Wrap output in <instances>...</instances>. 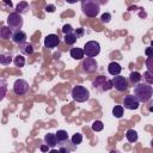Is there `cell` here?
<instances>
[{"instance_id":"cell-1","label":"cell","mask_w":153,"mask_h":153,"mask_svg":"<svg viewBox=\"0 0 153 153\" xmlns=\"http://www.w3.org/2000/svg\"><path fill=\"white\" fill-rule=\"evenodd\" d=\"M134 96L140 103H147L148 100H151L153 96V87L147 82L146 84L137 82L134 86Z\"/></svg>"},{"instance_id":"cell-2","label":"cell","mask_w":153,"mask_h":153,"mask_svg":"<svg viewBox=\"0 0 153 153\" xmlns=\"http://www.w3.org/2000/svg\"><path fill=\"white\" fill-rule=\"evenodd\" d=\"M81 11L86 17L94 18L100 11V4L98 0H81Z\"/></svg>"},{"instance_id":"cell-3","label":"cell","mask_w":153,"mask_h":153,"mask_svg":"<svg viewBox=\"0 0 153 153\" xmlns=\"http://www.w3.org/2000/svg\"><path fill=\"white\" fill-rule=\"evenodd\" d=\"M72 98L78 103H84L90 99V91L81 85H76L72 88Z\"/></svg>"},{"instance_id":"cell-4","label":"cell","mask_w":153,"mask_h":153,"mask_svg":"<svg viewBox=\"0 0 153 153\" xmlns=\"http://www.w3.org/2000/svg\"><path fill=\"white\" fill-rule=\"evenodd\" d=\"M92 86L99 92H105L112 88V82L110 79L105 78L104 75H99L92 81Z\"/></svg>"},{"instance_id":"cell-5","label":"cell","mask_w":153,"mask_h":153,"mask_svg":"<svg viewBox=\"0 0 153 153\" xmlns=\"http://www.w3.org/2000/svg\"><path fill=\"white\" fill-rule=\"evenodd\" d=\"M23 17L22 14L17 13V12H12L8 14L7 17V26L12 30V31H16V30H20L22 26H23Z\"/></svg>"},{"instance_id":"cell-6","label":"cell","mask_w":153,"mask_h":153,"mask_svg":"<svg viewBox=\"0 0 153 153\" xmlns=\"http://www.w3.org/2000/svg\"><path fill=\"white\" fill-rule=\"evenodd\" d=\"M84 55L87 57H96L100 53V44L97 41H88L84 45Z\"/></svg>"},{"instance_id":"cell-7","label":"cell","mask_w":153,"mask_h":153,"mask_svg":"<svg viewBox=\"0 0 153 153\" xmlns=\"http://www.w3.org/2000/svg\"><path fill=\"white\" fill-rule=\"evenodd\" d=\"M13 91L17 96H24L29 92V82L24 79H17L13 84Z\"/></svg>"},{"instance_id":"cell-8","label":"cell","mask_w":153,"mask_h":153,"mask_svg":"<svg viewBox=\"0 0 153 153\" xmlns=\"http://www.w3.org/2000/svg\"><path fill=\"white\" fill-rule=\"evenodd\" d=\"M111 82H112V87H115L120 92H123V91H126L128 88V80L124 76L120 75V74L118 75H114Z\"/></svg>"},{"instance_id":"cell-9","label":"cell","mask_w":153,"mask_h":153,"mask_svg":"<svg viewBox=\"0 0 153 153\" xmlns=\"http://www.w3.org/2000/svg\"><path fill=\"white\" fill-rule=\"evenodd\" d=\"M97 61L93 57H86L85 60H82L81 62V69L86 73H93L97 71Z\"/></svg>"},{"instance_id":"cell-10","label":"cell","mask_w":153,"mask_h":153,"mask_svg":"<svg viewBox=\"0 0 153 153\" xmlns=\"http://www.w3.org/2000/svg\"><path fill=\"white\" fill-rule=\"evenodd\" d=\"M123 105L128 110H136L140 105V102L136 99V97L134 94H128L123 99Z\"/></svg>"},{"instance_id":"cell-11","label":"cell","mask_w":153,"mask_h":153,"mask_svg":"<svg viewBox=\"0 0 153 153\" xmlns=\"http://www.w3.org/2000/svg\"><path fill=\"white\" fill-rule=\"evenodd\" d=\"M59 43H60V38L55 33H50V35H47L44 37V45H45V48L53 49V48L57 47Z\"/></svg>"},{"instance_id":"cell-12","label":"cell","mask_w":153,"mask_h":153,"mask_svg":"<svg viewBox=\"0 0 153 153\" xmlns=\"http://www.w3.org/2000/svg\"><path fill=\"white\" fill-rule=\"evenodd\" d=\"M57 146H59V152H61V153H68V152L76 149V146L74 143H72V141L69 139L63 141V142L57 143Z\"/></svg>"},{"instance_id":"cell-13","label":"cell","mask_w":153,"mask_h":153,"mask_svg":"<svg viewBox=\"0 0 153 153\" xmlns=\"http://www.w3.org/2000/svg\"><path fill=\"white\" fill-rule=\"evenodd\" d=\"M11 38H12L13 43L20 44L23 42H26V33L24 31H22V30H16V31H12Z\"/></svg>"},{"instance_id":"cell-14","label":"cell","mask_w":153,"mask_h":153,"mask_svg":"<svg viewBox=\"0 0 153 153\" xmlns=\"http://www.w3.org/2000/svg\"><path fill=\"white\" fill-rule=\"evenodd\" d=\"M19 50L23 55H32L33 54V45L29 42H23L19 44Z\"/></svg>"},{"instance_id":"cell-15","label":"cell","mask_w":153,"mask_h":153,"mask_svg":"<svg viewBox=\"0 0 153 153\" xmlns=\"http://www.w3.org/2000/svg\"><path fill=\"white\" fill-rule=\"evenodd\" d=\"M121 71H122V67H121V65L120 63H117V62H110L109 65H108V72H109V74H111V75H118L120 73H121Z\"/></svg>"},{"instance_id":"cell-16","label":"cell","mask_w":153,"mask_h":153,"mask_svg":"<svg viewBox=\"0 0 153 153\" xmlns=\"http://www.w3.org/2000/svg\"><path fill=\"white\" fill-rule=\"evenodd\" d=\"M44 142H45V145L49 146V148H54V147L57 145V140H56L55 134H54V133H48V134H45V136H44Z\"/></svg>"},{"instance_id":"cell-17","label":"cell","mask_w":153,"mask_h":153,"mask_svg":"<svg viewBox=\"0 0 153 153\" xmlns=\"http://www.w3.org/2000/svg\"><path fill=\"white\" fill-rule=\"evenodd\" d=\"M29 10H30V5H29L27 1H20L16 6V12L19 13V14H24V13L29 12Z\"/></svg>"},{"instance_id":"cell-18","label":"cell","mask_w":153,"mask_h":153,"mask_svg":"<svg viewBox=\"0 0 153 153\" xmlns=\"http://www.w3.org/2000/svg\"><path fill=\"white\" fill-rule=\"evenodd\" d=\"M69 54L71 57H73L74 60H81L84 57V50L81 48H72Z\"/></svg>"},{"instance_id":"cell-19","label":"cell","mask_w":153,"mask_h":153,"mask_svg":"<svg viewBox=\"0 0 153 153\" xmlns=\"http://www.w3.org/2000/svg\"><path fill=\"white\" fill-rule=\"evenodd\" d=\"M13 56L11 53H5V54H0V65L2 66H7L12 62Z\"/></svg>"},{"instance_id":"cell-20","label":"cell","mask_w":153,"mask_h":153,"mask_svg":"<svg viewBox=\"0 0 153 153\" xmlns=\"http://www.w3.org/2000/svg\"><path fill=\"white\" fill-rule=\"evenodd\" d=\"M55 136H56V140H57V143H60V142H63V141H66V140H68L69 137H68V133L66 131V130H57L56 133H55Z\"/></svg>"},{"instance_id":"cell-21","label":"cell","mask_w":153,"mask_h":153,"mask_svg":"<svg viewBox=\"0 0 153 153\" xmlns=\"http://www.w3.org/2000/svg\"><path fill=\"white\" fill-rule=\"evenodd\" d=\"M7 92V81L2 78H0V100H2Z\"/></svg>"},{"instance_id":"cell-22","label":"cell","mask_w":153,"mask_h":153,"mask_svg":"<svg viewBox=\"0 0 153 153\" xmlns=\"http://www.w3.org/2000/svg\"><path fill=\"white\" fill-rule=\"evenodd\" d=\"M126 137L129 142H136L137 141V133L134 129H128L126 133Z\"/></svg>"},{"instance_id":"cell-23","label":"cell","mask_w":153,"mask_h":153,"mask_svg":"<svg viewBox=\"0 0 153 153\" xmlns=\"http://www.w3.org/2000/svg\"><path fill=\"white\" fill-rule=\"evenodd\" d=\"M63 39H65V43H66V44L73 45V44L76 42L78 38H76V36H75L73 32H69V33H66V35H65V38H63Z\"/></svg>"},{"instance_id":"cell-24","label":"cell","mask_w":153,"mask_h":153,"mask_svg":"<svg viewBox=\"0 0 153 153\" xmlns=\"http://www.w3.org/2000/svg\"><path fill=\"white\" fill-rule=\"evenodd\" d=\"M13 63H14V66L16 67H19V68H22V67H24V65H25V57L23 56V55H16L14 57H13Z\"/></svg>"},{"instance_id":"cell-25","label":"cell","mask_w":153,"mask_h":153,"mask_svg":"<svg viewBox=\"0 0 153 153\" xmlns=\"http://www.w3.org/2000/svg\"><path fill=\"white\" fill-rule=\"evenodd\" d=\"M141 79H142V75L139 73V72H131L130 74H129V81L131 82V84H137V82H140L141 81Z\"/></svg>"},{"instance_id":"cell-26","label":"cell","mask_w":153,"mask_h":153,"mask_svg":"<svg viewBox=\"0 0 153 153\" xmlns=\"http://www.w3.org/2000/svg\"><path fill=\"white\" fill-rule=\"evenodd\" d=\"M12 35V30L8 27V26H2L1 30H0V38L2 39H7L10 38Z\"/></svg>"},{"instance_id":"cell-27","label":"cell","mask_w":153,"mask_h":153,"mask_svg":"<svg viewBox=\"0 0 153 153\" xmlns=\"http://www.w3.org/2000/svg\"><path fill=\"white\" fill-rule=\"evenodd\" d=\"M112 115L116 118H121L123 116V106L122 105H115L112 109Z\"/></svg>"},{"instance_id":"cell-28","label":"cell","mask_w":153,"mask_h":153,"mask_svg":"<svg viewBox=\"0 0 153 153\" xmlns=\"http://www.w3.org/2000/svg\"><path fill=\"white\" fill-rule=\"evenodd\" d=\"M91 128H92L93 131H100V130H103L104 124H103L102 121H94V122L91 124Z\"/></svg>"},{"instance_id":"cell-29","label":"cell","mask_w":153,"mask_h":153,"mask_svg":"<svg viewBox=\"0 0 153 153\" xmlns=\"http://www.w3.org/2000/svg\"><path fill=\"white\" fill-rule=\"evenodd\" d=\"M71 141H72V143H74L75 146H78V145L81 143V141H82V135H81L80 133H75V134L71 137Z\"/></svg>"},{"instance_id":"cell-30","label":"cell","mask_w":153,"mask_h":153,"mask_svg":"<svg viewBox=\"0 0 153 153\" xmlns=\"http://www.w3.org/2000/svg\"><path fill=\"white\" fill-rule=\"evenodd\" d=\"M143 79L146 80V82L147 84H149V85H152V82H153V74L151 73V72H145L143 73Z\"/></svg>"},{"instance_id":"cell-31","label":"cell","mask_w":153,"mask_h":153,"mask_svg":"<svg viewBox=\"0 0 153 153\" xmlns=\"http://www.w3.org/2000/svg\"><path fill=\"white\" fill-rule=\"evenodd\" d=\"M100 20H102L103 23H109V22L111 20V14H110V13H108V12L103 13V14H102V17H100Z\"/></svg>"},{"instance_id":"cell-32","label":"cell","mask_w":153,"mask_h":153,"mask_svg":"<svg viewBox=\"0 0 153 153\" xmlns=\"http://www.w3.org/2000/svg\"><path fill=\"white\" fill-rule=\"evenodd\" d=\"M62 32L66 35V33H69V32H73V27H72V25H69V24H65L63 26H62Z\"/></svg>"},{"instance_id":"cell-33","label":"cell","mask_w":153,"mask_h":153,"mask_svg":"<svg viewBox=\"0 0 153 153\" xmlns=\"http://www.w3.org/2000/svg\"><path fill=\"white\" fill-rule=\"evenodd\" d=\"M73 33L76 36V38H79V37L84 36L85 31H84V29H82V27H78V29H75V30H74V32H73Z\"/></svg>"},{"instance_id":"cell-34","label":"cell","mask_w":153,"mask_h":153,"mask_svg":"<svg viewBox=\"0 0 153 153\" xmlns=\"http://www.w3.org/2000/svg\"><path fill=\"white\" fill-rule=\"evenodd\" d=\"M45 12H49V13H53V12H55V10H56V7H55V5H47L45 6Z\"/></svg>"},{"instance_id":"cell-35","label":"cell","mask_w":153,"mask_h":153,"mask_svg":"<svg viewBox=\"0 0 153 153\" xmlns=\"http://www.w3.org/2000/svg\"><path fill=\"white\" fill-rule=\"evenodd\" d=\"M146 66H147V68H148V72L152 73V71H153V68H152V57H148V59H147Z\"/></svg>"},{"instance_id":"cell-36","label":"cell","mask_w":153,"mask_h":153,"mask_svg":"<svg viewBox=\"0 0 153 153\" xmlns=\"http://www.w3.org/2000/svg\"><path fill=\"white\" fill-rule=\"evenodd\" d=\"M39 149H41L42 152H47V151L49 149V146H48V145H41Z\"/></svg>"},{"instance_id":"cell-37","label":"cell","mask_w":153,"mask_h":153,"mask_svg":"<svg viewBox=\"0 0 153 153\" xmlns=\"http://www.w3.org/2000/svg\"><path fill=\"white\" fill-rule=\"evenodd\" d=\"M146 54H147V56H148V57H152V48H151V47H148V48H147Z\"/></svg>"},{"instance_id":"cell-38","label":"cell","mask_w":153,"mask_h":153,"mask_svg":"<svg viewBox=\"0 0 153 153\" xmlns=\"http://www.w3.org/2000/svg\"><path fill=\"white\" fill-rule=\"evenodd\" d=\"M2 1H4V4H6L10 8H12V1H11V0H2Z\"/></svg>"},{"instance_id":"cell-39","label":"cell","mask_w":153,"mask_h":153,"mask_svg":"<svg viewBox=\"0 0 153 153\" xmlns=\"http://www.w3.org/2000/svg\"><path fill=\"white\" fill-rule=\"evenodd\" d=\"M68 4H75L76 1H79V0H66Z\"/></svg>"},{"instance_id":"cell-40","label":"cell","mask_w":153,"mask_h":153,"mask_svg":"<svg viewBox=\"0 0 153 153\" xmlns=\"http://www.w3.org/2000/svg\"><path fill=\"white\" fill-rule=\"evenodd\" d=\"M98 1H99V4H104L105 5V4H108L109 0H98Z\"/></svg>"}]
</instances>
